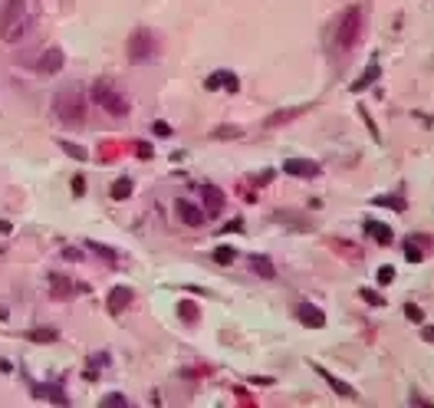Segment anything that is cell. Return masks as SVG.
<instances>
[{
    "label": "cell",
    "instance_id": "18",
    "mask_svg": "<svg viewBox=\"0 0 434 408\" xmlns=\"http://www.w3.org/2000/svg\"><path fill=\"white\" fill-rule=\"evenodd\" d=\"M424 244H428V237H408V240H405V257L411 260V263H415V260H422L424 257Z\"/></svg>",
    "mask_w": 434,
    "mask_h": 408
},
{
    "label": "cell",
    "instance_id": "7",
    "mask_svg": "<svg viewBox=\"0 0 434 408\" xmlns=\"http://www.w3.org/2000/svg\"><path fill=\"white\" fill-rule=\"evenodd\" d=\"M204 89H211V92H217V89H224V92H237V89H240V79H237L231 70H217V73H211L208 79H204Z\"/></svg>",
    "mask_w": 434,
    "mask_h": 408
},
{
    "label": "cell",
    "instance_id": "9",
    "mask_svg": "<svg viewBox=\"0 0 434 408\" xmlns=\"http://www.w3.org/2000/svg\"><path fill=\"white\" fill-rule=\"evenodd\" d=\"M297 320L303 323V326L323 329V326H326V313L319 307H312V303H299V307H297Z\"/></svg>",
    "mask_w": 434,
    "mask_h": 408
},
{
    "label": "cell",
    "instance_id": "2",
    "mask_svg": "<svg viewBox=\"0 0 434 408\" xmlns=\"http://www.w3.org/2000/svg\"><path fill=\"white\" fill-rule=\"evenodd\" d=\"M53 112H56V119L62 125H83L86 122V99H83V92L76 86H62L56 92V99H53Z\"/></svg>",
    "mask_w": 434,
    "mask_h": 408
},
{
    "label": "cell",
    "instance_id": "3",
    "mask_svg": "<svg viewBox=\"0 0 434 408\" xmlns=\"http://www.w3.org/2000/svg\"><path fill=\"white\" fill-rule=\"evenodd\" d=\"M359 37H362V7H359V3H352V7H346L342 17L335 20L333 40H335V47H339V50L349 53L356 43H359Z\"/></svg>",
    "mask_w": 434,
    "mask_h": 408
},
{
    "label": "cell",
    "instance_id": "34",
    "mask_svg": "<svg viewBox=\"0 0 434 408\" xmlns=\"http://www.w3.org/2000/svg\"><path fill=\"white\" fill-rule=\"evenodd\" d=\"M62 257H66V260H79V250H73V247L62 250Z\"/></svg>",
    "mask_w": 434,
    "mask_h": 408
},
{
    "label": "cell",
    "instance_id": "23",
    "mask_svg": "<svg viewBox=\"0 0 434 408\" xmlns=\"http://www.w3.org/2000/svg\"><path fill=\"white\" fill-rule=\"evenodd\" d=\"M60 149L66 152L69 158H76V161H86V158H89V152L83 149V145H73V142H66V138H62V142H60Z\"/></svg>",
    "mask_w": 434,
    "mask_h": 408
},
{
    "label": "cell",
    "instance_id": "16",
    "mask_svg": "<svg viewBox=\"0 0 434 408\" xmlns=\"http://www.w3.org/2000/svg\"><path fill=\"white\" fill-rule=\"evenodd\" d=\"M378 73H382V66H378V60L372 56V63H369V70H365V76L362 79H356V86H352V92H362V89H369L378 79Z\"/></svg>",
    "mask_w": 434,
    "mask_h": 408
},
{
    "label": "cell",
    "instance_id": "10",
    "mask_svg": "<svg viewBox=\"0 0 434 408\" xmlns=\"http://www.w3.org/2000/svg\"><path fill=\"white\" fill-rule=\"evenodd\" d=\"M201 198H204V214H208V218H217V214L224 211V191L221 188L204 185L201 188Z\"/></svg>",
    "mask_w": 434,
    "mask_h": 408
},
{
    "label": "cell",
    "instance_id": "14",
    "mask_svg": "<svg viewBox=\"0 0 434 408\" xmlns=\"http://www.w3.org/2000/svg\"><path fill=\"white\" fill-rule=\"evenodd\" d=\"M132 300H135V293H132L128 286H112V293H109V309L115 313V316H119V313H122V309L128 307Z\"/></svg>",
    "mask_w": 434,
    "mask_h": 408
},
{
    "label": "cell",
    "instance_id": "35",
    "mask_svg": "<svg viewBox=\"0 0 434 408\" xmlns=\"http://www.w3.org/2000/svg\"><path fill=\"white\" fill-rule=\"evenodd\" d=\"M424 339H428V343H434V326H424Z\"/></svg>",
    "mask_w": 434,
    "mask_h": 408
},
{
    "label": "cell",
    "instance_id": "24",
    "mask_svg": "<svg viewBox=\"0 0 434 408\" xmlns=\"http://www.w3.org/2000/svg\"><path fill=\"white\" fill-rule=\"evenodd\" d=\"M234 260H237V250H234V247H227V244L214 250V263H221V267H227V263H234Z\"/></svg>",
    "mask_w": 434,
    "mask_h": 408
},
{
    "label": "cell",
    "instance_id": "26",
    "mask_svg": "<svg viewBox=\"0 0 434 408\" xmlns=\"http://www.w3.org/2000/svg\"><path fill=\"white\" fill-rule=\"evenodd\" d=\"M37 395H47V398H53L56 405H66V395H62L60 389H37Z\"/></svg>",
    "mask_w": 434,
    "mask_h": 408
},
{
    "label": "cell",
    "instance_id": "33",
    "mask_svg": "<svg viewBox=\"0 0 434 408\" xmlns=\"http://www.w3.org/2000/svg\"><path fill=\"white\" fill-rule=\"evenodd\" d=\"M83 188H86V181H83V174H76V178H73V191H76V195H83Z\"/></svg>",
    "mask_w": 434,
    "mask_h": 408
},
{
    "label": "cell",
    "instance_id": "32",
    "mask_svg": "<svg viewBox=\"0 0 434 408\" xmlns=\"http://www.w3.org/2000/svg\"><path fill=\"white\" fill-rule=\"evenodd\" d=\"M405 316H408V320H422V309L415 307V303H408V307H405Z\"/></svg>",
    "mask_w": 434,
    "mask_h": 408
},
{
    "label": "cell",
    "instance_id": "31",
    "mask_svg": "<svg viewBox=\"0 0 434 408\" xmlns=\"http://www.w3.org/2000/svg\"><path fill=\"white\" fill-rule=\"evenodd\" d=\"M362 300H369L372 307H382V297H378L375 290H362Z\"/></svg>",
    "mask_w": 434,
    "mask_h": 408
},
{
    "label": "cell",
    "instance_id": "4",
    "mask_svg": "<svg viewBox=\"0 0 434 408\" xmlns=\"http://www.w3.org/2000/svg\"><path fill=\"white\" fill-rule=\"evenodd\" d=\"M125 50H128V60L132 63H149V60L158 56V37L151 33L149 26H138L135 33L128 37Z\"/></svg>",
    "mask_w": 434,
    "mask_h": 408
},
{
    "label": "cell",
    "instance_id": "17",
    "mask_svg": "<svg viewBox=\"0 0 434 408\" xmlns=\"http://www.w3.org/2000/svg\"><path fill=\"white\" fill-rule=\"evenodd\" d=\"M250 267L260 273L263 280H273V277H276V267H273V263L263 257V254H253V257H250Z\"/></svg>",
    "mask_w": 434,
    "mask_h": 408
},
{
    "label": "cell",
    "instance_id": "21",
    "mask_svg": "<svg viewBox=\"0 0 434 408\" xmlns=\"http://www.w3.org/2000/svg\"><path fill=\"white\" fill-rule=\"evenodd\" d=\"M128 195H132V181H128V178H115V181H112V198L125 201Z\"/></svg>",
    "mask_w": 434,
    "mask_h": 408
},
{
    "label": "cell",
    "instance_id": "15",
    "mask_svg": "<svg viewBox=\"0 0 434 408\" xmlns=\"http://www.w3.org/2000/svg\"><path fill=\"white\" fill-rule=\"evenodd\" d=\"M365 234L372 237L375 244H382V247H388V244H392V227H388V224H382V221H365Z\"/></svg>",
    "mask_w": 434,
    "mask_h": 408
},
{
    "label": "cell",
    "instance_id": "1",
    "mask_svg": "<svg viewBox=\"0 0 434 408\" xmlns=\"http://www.w3.org/2000/svg\"><path fill=\"white\" fill-rule=\"evenodd\" d=\"M0 37L3 43H20L26 37V0L0 3Z\"/></svg>",
    "mask_w": 434,
    "mask_h": 408
},
{
    "label": "cell",
    "instance_id": "8",
    "mask_svg": "<svg viewBox=\"0 0 434 408\" xmlns=\"http://www.w3.org/2000/svg\"><path fill=\"white\" fill-rule=\"evenodd\" d=\"M283 172L293 174V178H316V174H319V165L310 161V158H286Z\"/></svg>",
    "mask_w": 434,
    "mask_h": 408
},
{
    "label": "cell",
    "instance_id": "20",
    "mask_svg": "<svg viewBox=\"0 0 434 408\" xmlns=\"http://www.w3.org/2000/svg\"><path fill=\"white\" fill-rule=\"evenodd\" d=\"M30 339H33V343H56V329H53V326H37V329H30Z\"/></svg>",
    "mask_w": 434,
    "mask_h": 408
},
{
    "label": "cell",
    "instance_id": "19",
    "mask_svg": "<svg viewBox=\"0 0 434 408\" xmlns=\"http://www.w3.org/2000/svg\"><path fill=\"white\" fill-rule=\"evenodd\" d=\"M178 316L185 323H198V316H201L198 303H194V300H181V303H178Z\"/></svg>",
    "mask_w": 434,
    "mask_h": 408
},
{
    "label": "cell",
    "instance_id": "5",
    "mask_svg": "<svg viewBox=\"0 0 434 408\" xmlns=\"http://www.w3.org/2000/svg\"><path fill=\"white\" fill-rule=\"evenodd\" d=\"M92 102L99 109H106L109 115H128V99L109 83H92Z\"/></svg>",
    "mask_w": 434,
    "mask_h": 408
},
{
    "label": "cell",
    "instance_id": "13",
    "mask_svg": "<svg viewBox=\"0 0 434 408\" xmlns=\"http://www.w3.org/2000/svg\"><path fill=\"white\" fill-rule=\"evenodd\" d=\"M178 214H181V221L187 224V227H201V224H204V218H208V214H204V208H194V204H191V201H178Z\"/></svg>",
    "mask_w": 434,
    "mask_h": 408
},
{
    "label": "cell",
    "instance_id": "27",
    "mask_svg": "<svg viewBox=\"0 0 434 408\" xmlns=\"http://www.w3.org/2000/svg\"><path fill=\"white\" fill-rule=\"evenodd\" d=\"M214 136H217V138H237V136H240V129H237V125H221Z\"/></svg>",
    "mask_w": 434,
    "mask_h": 408
},
{
    "label": "cell",
    "instance_id": "28",
    "mask_svg": "<svg viewBox=\"0 0 434 408\" xmlns=\"http://www.w3.org/2000/svg\"><path fill=\"white\" fill-rule=\"evenodd\" d=\"M375 204H382V208H388V204H392V208H398V211H405V201H398L395 195H392V198H388V195H385V198H375Z\"/></svg>",
    "mask_w": 434,
    "mask_h": 408
},
{
    "label": "cell",
    "instance_id": "22",
    "mask_svg": "<svg viewBox=\"0 0 434 408\" xmlns=\"http://www.w3.org/2000/svg\"><path fill=\"white\" fill-rule=\"evenodd\" d=\"M299 112H306V109H303V106H297V109H283V112H273L270 119H267V125H270V129H273V125H280V122H290V119H293V115H299Z\"/></svg>",
    "mask_w": 434,
    "mask_h": 408
},
{
    "label": "cell",
    "instance_id": "11",
    "mask_svg": "<svg viewBox=\"0 0 434 408\" xmlns=\"http://www.w3.org/2000/svg\"><path fill=\"white\" fill-rule=\"evenodd\" d=\"M316 375H323V379H326V385L333 389L335 395H342V398H359V392H356L352 385H346L342 379H339V375H333V372H329V369H323V366H316Z\"/></svg>",
    "mask_w": 434,
    "mask_h": 408
},
{
    "label": "cell",
    "instance_id": "29",
    "mask_svg": "<svg viewBox=\"0 0 434 408\" xmlns=\"http://www.w3.org/2000/svg\"><path fill=\"white\" fill-rule=\"evenodd\" d=\"M395 280V267H378V284H392Z\"/></svg>",
    "mask_w": 434,
    "mask_h": 408
},
{
    "label": "cell",
    "instance_id": "30",
    "mask_svg": "<svg viewBox=\"0 0 434 408\" xmlns=\"http://www.w3.org/2000/svg\"><path fill=\"white\" fill-rule=\"evenodd\" d=\"M102 402H106V405H128V398L119 395V392H109V395L102 398Z\"/></svg>",
    "mask_w": 434,
    "mask_h": 408
},
{
    "label": "cell",
    "instance_id": "25",
    "mask_svg": "<svg viewBox=\"0 0 434 408\" xmlns=\"http://www.w3.org/2000/svg\"><path fill=\"white\" fill-rule=\"evenodd\" d=\"M89 247L96 250V254H99V257L112 260V263H115V260H119V254H115V250H112V247H106V244H96V240H89Z\"/></svg>",
    "mask_w": 434,
    "mask_h": 408
},
{
    "label": "cell",
    "instance_id": "12",
    "mask_svg": "<svg viewBox=\"0 0 434 408\" xmlns=\"http://www.w3.org/2000/svg\"><path fill=\"white\" fill-rule=\"evenodd\" d=\"M47 280H50L53 300H69V297H73L76 286H73V280H69V277H62V273H50Z\"/></svg>",
    "mask_w": 434,
    "mask_h": 408
},
{
    "label": "cell",
    "instance_id": "6",
    "mask_svg": "<svg viewBox=\"0 0 434 408\" xmlns=\"http://www.w3.org/2000/svg\"><path fill=\"white\" fill-rule=\"evenodd\" d=\"M66 66V56H62L60 47H50V50H43L40 53V60H37V73L43 76H56Z\"/></svg>",
    "mask_w": 434,
    "mask_h": 408
}]
</instances>
